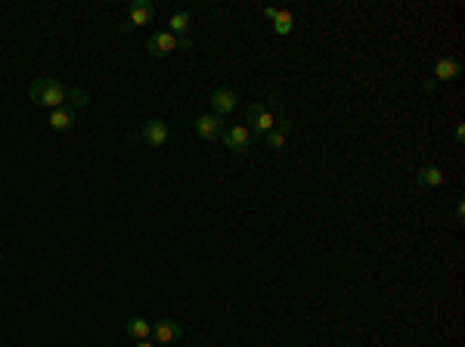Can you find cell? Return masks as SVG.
<instances>
[{
	"label": "cell",
	"mask_w": 465,
	"mask_h": 347,
	"mask_svg": "<svg viewBox=\"0 0 465 347\" xmlns=\"http://www.w3.org/2000/svg\"><path fill=\"white\" fill-rule=\"evenodd\" d=\"M273 112H282L279 96H264V99H257V103H251L248 109H245V124H248L251 137H261L264 139L270 130L276 128Z\"/></svg>",
	"instance_id": "obj_1"
},
{
	"label": "cell",
	"mask_w": 465,
	"mask_h": 347,
	"mask_svg": "<svg viewBox=\"0 0 465 347\" xmlns=\"http://www.w3.org/2000/svg\"><path fill=\"white\" fill-rule=\"evenodd\" d=\"M65 96H69V87H65L59 78H50V75H41L35 78L28 87V99L35 105H44V109H62L65 105Z\"/></svg>",
	"instance_id": "obj_2"
},
{
	"label": "cell",
	"mask_w": 465,
	"mask_h": 347,
	"mask_svg": "<svg viewBox=\"0 0 465 347\" xmlns=\"http://www.w3.org/2000/svg\"><path fill=\"white\" fill-rule=\"evenodd\" d=\"M130 143H143L149 146V149H162L164 143H168V124L162 121V118H152V121H146L143 128H140V133H134L130 137Z\"/></svg>",
	"instance_id": "obj_3"
},
{
	"label": "cell",
	"mask_w": 465,
	"mask_h": 347,
	"mask_svg": "<svg viewBox=\"0 0 465 347\" xmlns=\"http://www.w3.org/2000/svg\"><path fill=\"white\" fill-rule=\"evenodd\" d=\"M221 139L232 155H245V152H251V143H255V137H251V130L245 128V124H232V128H227Z\"/></svg>",
	"instance_id": "obj_4"
},
{
	"label": "cell",
	"mask_w": 465,
	"mask_h": 347,
	"mask_svg": "<svg viewBox=\"0 0 465 347\" xmlns=\"http://www.w3.org/2000/svg\"><path fill=\"white\" fill-rule=\"evenodd\" d=\"M149 338L155 344H177L183 338V325L177 323V319H171V316H162V319L152 323V335Z\"/></svg>",
	"instance_id": "obj_5"
},
{
	"label": "cell",
	"mask_w": 465,
	"mask_h": 347,
	"mask_svg": "<svg viewBox=\"0 0 465 347\" xmlns=\"http://www.w3.org/2000/svg\"><path fill=\"white\" fill-rule=\"evenodd\" d=\"M211 109H214V115H217V118L232 115V112L239 109V96H236V90H230V87H217V90L211 93Z\"/></svg>",
	"instance_id": "obj_6"
},
{
	"label": "cell",
	"mask_w": 465,
	"mask_h": 347,
	"mask_svg": "<svg viewBox=\"0 0 465 347\" xmlns=\"http://www.w3.org/2000/svg\"><path fill=\"white\" fill-rule=\"evenodd\" d=\"M146 50H149V56H155V59L171 56V53L177 50V37L171 35L168 28H164V31H152V35H149V44H146Z\"/></svg>",
	"instance_id": "obj_7"
},
{
	"label": "cell",
	"mask_w": 465,
	"mask_h": 347,
	"mask_svg": "<svg viewBox=\"0 0 465 347\" xmlns=\"http://www.w3.org/2000/svg\"><path fill=\"white\" fill-rule=\"evenodd\" d=\"M196 133H198V139H208V143H214V139L223 137V118H217L214 112H208V115H198L196 118Z\"/></svg>",
	"instance_id": "obj_8"
},
{
	"label": "cell",
	"mask_w": 465,
	"mask_h": 347,
	"mask_svg": "<svg viewBox=\"0 0 465 347\" xmlns=\"http://www.w3.org/2000/svg\"><path fill=\"white\" fill-rule=\"evenodd\" d=\"M456 78H462V62L456 56H441L434 65V78L431 81H456Z\"/></svg>",
	"instance_id": "obj_9"
},
{
	"label": "cell",
	"mask_w": 465,
	"mask_h": 347,
	"mask_svg": "<svg viewBox=\"0 0 465 347\" xmlns=\"http://www.w3.org/2000/svg\"><path fill=\"white\" fill-rule=\"evenodd\" d=\"M128 28H140V25H149L152 16H155V6L149 3V0H134V3L128 6Z\"/></svg>",
	"instance_id": "obj_10"
},
{
	"label": "cell",
	"mask_w": 465,
	"mask_h": 347,
	"mask_svg": "<svg viewBox=\"0 0 465 347\" xmlns=\"http://www.w3.org/2000/svg\"><path fill=\"white\" fill-rule=\"evenodd\" d=\"M50 130L53 133H69V130H75V124H78V112H71V109H53L50 112Z\"/></svg>",
	"instance_id": "obj_11"
},
{
	"label": "cell",
	"mask_w": 465,
	"mask_h": 347,
	"mask_svg": "<svg viewBox=\"0 0 465 347\" xmlns=\"http://www.w3.org/2000/svg\"><path fill=\"white\" fill-rule=\"evenodd\" d=\"M295 130V124H291V118H279L276 121V128L267 133V137H264V146H267V149H282L285 146V139H289V133Z\"/></svg>",
	"instance_id": "obj_12"
},
{
	"label": "cell",
	"mask_w": 465,
	"mask_h": 347,
	"mask_svg": "<svg viewBox=\"0 0 465 347\" xmlns=\"http://www.w3.org/2000/svg\"><path fill=\"white\" fill-rule=\"evenodd\" d=\"M124 335L134 338V341H143V338L152 335V323L143 319V316H130L128 323H124Z\"/></svg>",
	"instance_id": "obj_13"
},
{
	"label": "cell",
	"mask_w": 465,
	"mask_h": 347,
	"mask_svg": "<svg viewBox=\"0 0 465 347\" xmlns=\"http://www.w3.org/2000/svg\"><path fill=\"white\" fill-rule=\"evenodd\" d=\"M443 183V171L437 164H425L422 171L416 174V186H425V189H434V186Z\"/></svg>",
	"instance_id": "obj_14"
},
{
	"label": "cell",
	"mask_w": 465,
	"mask_h": 347,
	"mask_svg": "<svg viewBox=\"0 0 465 347\" xmlns=\"http://www.w3.org/2000/svg\"><path fill=\"white\" fill-rule=\"evenodd\" d=\"M171 35L174 37H189V31H192V12H174V16H171Z\"/></svg>",
	"instance_id": "obj_15"
},
{
	"label": "cell",
	"mask_w": 465,
	"mask_h": 347,
	"mask_svg": "<svg viewBox=\"0 0 465 347\" xmlns=\"http://www.w3.org/2000/svg\"><path fill=\"white\" fill-rule=\"evenodd\" d=\"M291 28H295V12H291V10H279L276 19H273V31H276L279 37H289Z\"/></svg>",
	"instance_id": "obj_16"
},
{
	"label": "cell",
	"mask_w": 465,
	"mask_h": 347,
	"mask_svg": "<svg viewBox=\"0 0 465 347\" xmlns=\"http://www.w3.org/2000/svg\"><path fill=\"white\" fill-rule=\"evenodd\" d=\"M87 103H90V93H87V90H81V87H69V96H65V105H62V109L81 112Z\"/></svg>",
	"instance_id": "obj_17"
},
{
	"label": "cell",
	"mask_w": 465,
	"mask_h": 347,
	"mask_svg": "<svg viewBox=\"0 0 465 347\" xmlns=\"http://www.w3.org/2000/svg\"><path fill=\"white\" fill-rule=\"evenodd\" d=\"M453 139L456 143H465V124H456L453 128Z\"/></svg>",
	"instance_id": "obj_18"
},
{
	"label": "cell",
	"mask_w": 465,
	"mask_h": 347,
	"mask_svg": "<svg viewBox=\"0 0 465 347\" xmlns=\"http://www.w3.org/2000/svg\"><path fill=\"white\" fill-rule=\"evenodd\" d=\"M462 220H465V205H462V198H459V202H456V223H462Z\"/></svg>",
	"instance_id": "obj_19"
},
{
	"label": "cell",
	"mask_w": 465,
	"mask_h": 347,
	"mask_svg": "<svg viewBox=\"0 0 465 347\" xmlns=\"http://www.w3.org/2000/svg\"><path fill=\"white\" fill-rule=\"evenodd\" d=\"M276 12H279V10H276V6H264V16H267V19H270V22H273V19H276Z\"/></svg>",
	"instance_id": "obj_20"
},
{
	"label": "cell",
	"mask_w": 465,
	"mask_h": 347,
	"mask_svg": "<svg viewBox=\"0 0 465 347\" xmlns=\"http://www.w3.org/2000/svg\"><path fill=\"white\" fill-rule=\"evenodd\" d=\"M134 347H155V341H152V338H143V341H137Z\"/></svg>",
	"instance_id": "obj_21"
},
{
	"label": "cell",
	"mask_w": 465,
	"mask_h": 347,
	"mask_svg": "<svg viewBox=\"0 0 465 347\" xmlns=\"http://www.w3.org/2000/svg\"><path fill=\"white\" fill-rule=\"evenodd\" d=\"M0 260H3V251H0Z\"/></svg>",
	"instance_id": "obj_22"
}]
</instances>
